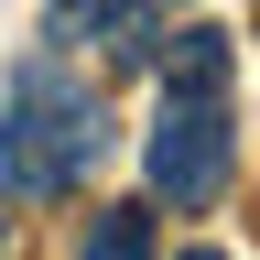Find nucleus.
<instances>
[{"instance_id": "obj_5", "label": "nucleus", "mask_w": 260, "mask_h": 260, "mask_svg": "<svg viewBox=\"0 0 260 260\" xmlns=\"http://www.w3.org/2000/svg\"><path fill=\"white\" fill-rule=\"evenodd\" d=\"M174 260H228V249H174Z\"/></svg>"}, {"instance_id": "obj_3", "label": "nucleus", "mask_w": 260, "mask_h": 260, "mask_svg": "<svg viewBox=\"0 0 260 260\" xmlns=\"http://www.w3.org/2000/svg\"><path fill=\"white\" fill-rule=\"evenodd\" d=\"M44 44H109L119 65H152V11L141 0H54V22H44Z\"/></svg>"}, {"instance_id": "obj_4", "label": "nucleus", "mask_w": 260, "mask_h": 260, "mask_svg": "<svg viewBox=\"0 0 260 260\" xmlns=\"http://www.w3.org/2000/svg\"><path fill=\"white\" fill-rule=\"evenodd\" d=\"M87 260H152V195L98 206V217H87Z\"/></svg>"}, {"instance_id": "obj_2", "label": "nucleus", "mask_w": 260, "mask_h": 260, "mask_svg": "<svg viewBox=\"0 0 260 260\" xmlns=\"http://www.w3.org/2000/svg\"><path fill=\"white\" fill-rule=\"evenodd\" d=\"M109 152V109H98L87 76H65L54 54L11 65V98H0V195H76Z\"/></svg>"}, {"instance_id": "obj_1", "label": "nucleus", "mask_w": 260, "mask_h": 260, "mask_svg": "<svg viewBox=\"0 0 260 260\" xmlns=\"http://www.w3.org/2000/svg\"><path fill=\"white\" fill-rule=\"evenodd\" d=\"M228 76H239V54H228L217 22H184L174 32V65H162V109H152V141H141V184L152 206H217L228 174H239V98H228Z\"/></svg>"}]
</instances>
